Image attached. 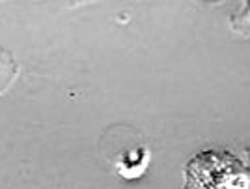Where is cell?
Here are the masks:
<instances>
[{
    "label": "cell",
    "mask_w": 250,
    "mask_h": 189,
    "mask_svg": "<svg viewBox=\"0 0 250 189\" xmlns=\"http://www.w3.org/2000/svg\"><path fill=\"white\" fill-rule=\"evenodd\" d=\"M149 163V150L147 146H135L133 150H124L120 152L114 159L116 172L125 180L138 178Z\"/></svg>",
    "instance_id": "obj_1"
},
{
    "label": "cell",
    "mask_w": 250,
    "mask_h": 189,
    "mask_svg": "<svg viewBox=\"0 0 250 189\" xmlns=\"http://www.w3.org/2000/svg\"><path fill=\"white\" fill-rule=\"evenodd\" d=\"M21 73V66L13 58V54L0 45V95L6 94L15 79Z\"/></svg>",
    "instance_id": "obj_2"
},
{
    "label": "cell",
    "mask_w": 250,
    "mask_h": 189,
    "mask_svg": "<svg viewBox=\"0 0 250 189\" xmlns=\"http://www.w3.org/2000/svg\"><path fill=\"white\" fill-rule=\"evenodd\" d=\"M229 26L235 34H241V36H249L250 34V2H245L241 4L239 10L233 13L231 21H229Z\"/></svg>",
    "instance_id": "obj_3"
}]
</instances>
